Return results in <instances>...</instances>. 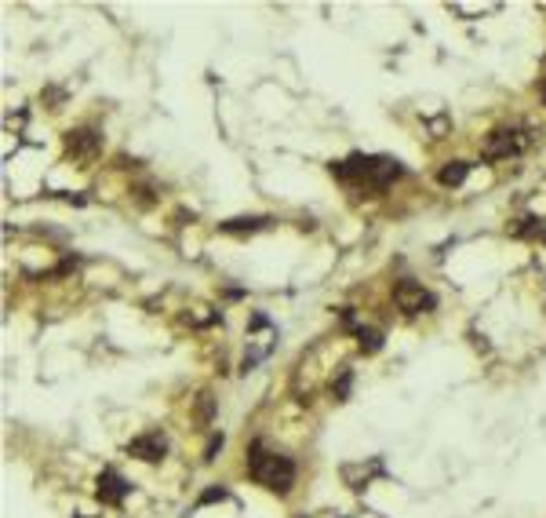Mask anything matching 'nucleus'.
Returning a JSON list of instances; mask_svg holds the SVG:
<instances>
[{
  "label": "nucleus",
  "mask_w": 546,
  "mask_h": 518,
  "mask_svg": "<svg viewBox=\"0 0 546 518\" xmlns=\"http://www.w3.org/2000/svg\"><path fill=\"white\" fill-rule=\"evenodd\" d=\"M248 475L270 493H288L295 485V460L284 452L266 449L263 442H251L248 449Z\"/></svg>",
  "instance_id": "obj_1"
},
{
  "label": "nucleus",
  "mask_w": 546,
  "mask_h": 518,
  "mask_svg": "<svg viewBox=\"0 0 546 518\" xmlns=\"http://www.w3.org/2000/svg\"><path fill=\"white\" fill-rule=\"evenodd\" d=\"M404 168L390 157H364V154H353L350 161H339L332 165V175L342 179V182H361V187H372V190H382L387 182H394Z\"/></svg>",
  "instance_id": "obj_2"
},
{
  "label": "nucleus",
  "mask_w": 546,
  "mask_h": 518,
  "mask_svg": "<svg viewBox=\"0 0 546 518\" xmlns=\"http://www.w3.org/2000/svg\"><path fill=\"white\" fill-rule=\"evenodd\" d=\"M394 303H397L404 314H423V311H434L437 307V299L419 281H411V278H404V281L394 285Z\"/></svg>",
  "instance_id": "obj_3"
},
{
  "label": "nucleus",
  "mask_w": 546,
  "mask_h": 518,
  "mask_svg": "<svg viewBox=\"0 0 546 518\" xmlns=\"http://www.w3.org/2000/svg\"><path fill=\"white\" fill-rule=\"evenodd\" d=\"M521 146H525V139H521L518 128H495V132H488L485 146H481V157L485 161H503V157L521 154Z\"/></svg>",
  "instance_id": "obj_4"
},
{
  "label": "nucleus",
  "mask_w": 546,
  "mask_h": 518,
  "mask_svg": "<svg viewBox=\"0 0 546 518\" xmlns=\"http://www.w3.org/2000/svg\"><path fill=\"white\" fill-rule=\"evenodd\" d=\"M164 452H168V438L160 431H149V435H139V438L127 442V456H135L142 464H157Z\"/></svg>",
  "instance_id": "obj_5"
},
{
  "label": "nucleus",
  "mask_w": 546,
  "mask_h": 518,
  "mask_svg": "<svg viewBox=\"0 0 546 518\" xmlns=\"http://www.w3.org/2000/svg\"><path fill=\"white\" fill-rule=\"evenodd\" d=\"M99 146H103V139L95 128H77V132L66 135V154L77 157V161H95L99 157Z\"/></svg>",
  "instance_id": "obj_6"
},
{
  "label": "nucleus",
  "mask_w": 546,
  "mask_h": 518,
  "mask_svg": "<svg viewBox=\"0 0 546 518\" xmlns=\"http://www.w3.org/2000/svg\"><path fill=\"white\" fill-rule=\"evenodd\" d=\"M95 493H99L103 504H120L127 493H132V485H127L117 471H103L99 475V489H95Z\"/></svg>",
  "instance_id": "obj_7"
},
{
  "label": "nucleus",
  "mask_w": 546,
  "mask_h": 518,
  "mask_svg": "<svg viewBox=\"0 0 546 518\" xmlns=\"http://www.w3.org/2000/svg\"><path fill=\"white\" fill-rule=\"evenodd\" d=\"M466 175H470V165H466V161H448V165L437 172V182H441V187H459Z\"/></svg>",
  "instance_id": "obj_8"
},
{
  "label": "nucleus",
  "mask_w": 546,
  "mask_h": 518,
  "mask_svg": "<svg viewBox=\"0 0 546 518\" xmlns=\"http://www.w3.org/2000/svg\"><path fill=\"white\" fill-rule=\"evenodd\" d=\"M270 219H263V216H241V219H226L222 223V230L226 234H251V230H263Z\"/></svg>",
  "instance_id": "obj_9"
},
{
  "label": "nucleus",
  "mask_w": 546,
  "mask_h": 518,
  "mask_svg": "<svg viewBox=\"0 0 546 518\" xmlns=\"http://www.w3.org/2000/svg\"><path fill=\"white\" fill-rule=\"evenodd\" d=\"M357 347H361L364 354L382 351V332H379V328H368V325H357Z\"/></svg>",
  "instance_id": "obj_10"
},
{
  "label": "nucleus",
  "mask_w": 546,
  "mask_h": 518,
  "mask_svg": "<svg viewBox=\"0 0 546 518\" xmlns=\"http://www.w3.org/2000/svg\"><path fill=\"white\" fill-rule=\"evenodd\" d=\"M350 383H353V376H350V369H346V373L339 376V383L332 387V390H335V398H339V402H346V398H350Z\"/></svg>",
  "instance_id": "obj_11"
},
{
  "label": "nucleus",
  "mask_w": 546,
  "mask_h": 518,
  "mask_svg": "<svg viewBox=\"0 0 546 518\" xmlns=\"http://www.w3.org/2000/svg\"><path fill=\"white\" fill-rule=\"evenodd\" d=\"M219 449H222V435H211L208 445H204V460H208V464L215 460V452H219Z\"/></svg>",
  "instance_id": "obj_12"
},
{
  "label": "nucleus",
  "mask_w": 546,
  "mask_h": 518,
  "mask_svg": "<svg viewBox=\"0 0 546 518\" xmlns=\"http://www.w3.org/2000/svg\"><path fill=\"white\" fill-rule=\"evenodd\" d=\"M222 497H226V489H208V493H201V504H215Z\"/></svg>",
  "instance_id": "obj_13"
}]
</instances>
